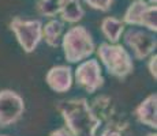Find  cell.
<instances>
[{
	"label": "cell",
	"mask_w": 157,
	"mask_h": 136,
	"mask_svg": "<svg viewBox=\"0 0 157 136\" xmlns=\"http://www.w3.org/2000/svg\"><path fill=\"white\" fill-rule=\"evenodd\" d=\"M134 116L138 123L149 127L152 129L157 128V94L147 95L146 98L135 108Z\"/></svg>",
	"instance_id": "obj_10"
},
{
	"label": "cell",
	"mask_w": 157,
	"mask_h": 136,
	"mask_svg": "<svg viewBox=\"0 0 157 136\" xmlns=\"http://www.w3.org/2000/svg\"><path fill=\"white\" fill-rule=\"evenodd\" d=\"M147 71H149L150 76L153 79H157V54L156 53H152L149 57H147Z\"/></svg>",
	"instance_id": "obj_17"
},
{
	"label": "cell",
	"mask_w": 157,
	"mask_h": 136,
	"mask_svg": "<svg viewBox=\"0 0 157 136\" xmlns=\"http://www.w3.org/2000/svg\"><path fill=\"white\" fill-rule=\"evenodd\" d=\"M49 136H74V135H72L66 127H60V128L53 129V131L49 134Z\"/></svg>",
	"instance_id": "obj_18"
},
{
	"label": "cell",
	"mask_w": 157,
	"mask_h": 136,
	"mask_svg": "<svg viewBox=\"0 0 157 136\" xmlns=\"http://www.w3.org/2000/svg\"><path fill=\"white\" fill-rule=\"evenodd\" d=\"M25 113V101L13 90L0 91V127L18 123Z\"/></svg>",
	"instance_id": "obj_8"
},
{
	"label": "cell",
	"mask_w": 157,
	"mask_h": 136,
	"mask_svg": "<svg viewBox=\"0 0 157 136\" xmlns=\"http://www.w3.org/2000/svg\"><path fill=\"white\" fill-rule=\"evenodd\" d=\"M63 54L71 64L81 63L89 59L96 50L93 37L85 26H72L63 34L62 42Z\"/></svg>",
	"instance_id": "obj_3"
},
{
	"label": "cell",
	"mask_w": 157,
	"mask_h": 136,
	"mask_svg": "<svg viewBox=\"0 0 157 136\" xmlns=\"http://www.w3.org/2000/svg\"><path fill=\"white\" fill-rule=\"evenodd\" d=\"M149 4H157V0H147Z\"/></svg>",
	"instance_id": "obj_19"
},
{
	"label": "cell",
	"mask_w": 157,
	"mask_h": 136,
	"mask_svg": "<svg viewBox=\"0 0 157 136\" xmlns=\"http://www.w3.org/2000/svg\"><path fill=\"white\" fill-rule=\"evenodd\" d=\"M63 2H70V0H63Z\"/></svg>",
	"instance_id": "obj_21"
},
{
	"label": "cell",
	"mask_w": 157,
	"mask_h": 136,
	"mask_svg": "<svg viewBox=\"0 0 157 136\" xmlns=\"http://www.w3.org/2000/svg\"><path fill=\"white\" fill-rule=\"evenodd\" d=\"M156 33L149 30H141L137 27H131L124 33V44L131 49L132 54L137 60H145L155 53L157 46Z\"/></svg>",
	"instance_id": "obj_7"
},
{
	"label": "cell",
	"mask_w": 157,
	"mask_h": 136,
	"mask_svg": "<svg viewBox=\"0 0 157 136\" xmlns=\"http://www.w3.org/2000/svg\"><path fill=\"white\" fill-rule=\"evenodd\" d=\"M146 136H157V134L156 132H150V134H147Z\"/></svg>",
	"instance_id": "obj_20"
},
{
	"label": "cell",
	"mask_w": 157,
	"mask_h": 136,
	"mask_svg": "<svg viewBox=\"0 0 157 136\" xmlns=\"http://www.w3.org/2000/svg\"><path fill=\"white\" fill-rule=\"evenodd\" d=\"M66 128L74 136H96L102 121L96 116L86 98H71L57 105Z\"/></svg>",
	"instance_id": "obj_1"
},
{
	"label": "cell",
	"mask_w": 157,
	"mask_h": 136,
	"mask_svg": "<svg viewBox=\"0 0 157 136\" xmlns=\"http://www.w3.org/2000/svg\"><path fill=\"white\" fill-rule=\"evenodd\" d=\"M94 52L97 53L98 59L107 69V72L116 79H127V76H130L134 71L132 59L128 50L123 45L102 42L96 48Z\"/></svg>",
	"instance_id": "obj_2"
},
{
	"label": "cell",
	"mask_w": 157,
	"mask_h": 136,
	"mask_svg": "<svg viewBox=\"0 0 157 136\" xmlns=\"http://www.w3.org/2000/svg\"><path fill=\"white\" fill-rule=\"evenodd\" d=\"M63 31H64V22L52 18L48 23L43 25V40H45V44L48 46L57 48L62 42Z\"/></svg>",
	"instance_id": "obj_12"
},
{
	"label": "cell",
	"mask_w": 157,
	"mask_h": 136,
	"mask_svg": "<svg viewBox=\"0 0 157 136\" xmlns=\"http://www.w3.org/2000/svg\"><path fill=\"white\" fill-rule=\"evenodd\" d=\"M90 8L101 11V13H108L112 7L113 0H83Z\"/></svg>",
	"instance_id": "obj_16"
},
{
	"label": "cell",
	"mask_w": 157,
	"mask_h": 136,
	"mask_svg": "<svg viewBox=\"0 0 157 136\" xmlns=\"http://www.w3.org/2000/svg\"><path fill=\"white\" fill-rule=\"evenodd\" d=\"M60 20L67 23H78L85 17V10L81 6L79 0H70L63 2L62 10H60Z\"/></svg>",
	"instance_id": "obj_13"
},
{
	"label": "cell",
	"mask_w": 157,
	"mask_h": 136,
	"mask_svg": "<svg viewBox=\"0 0 157 136\" xmlns=\"http://www.w3.org/2000/svg\"><path fill=\"white\" fill-rule=\"evenodd\" d=\"M75 83L79 89L86 91L87 94H94L97 90L104 86V76L101 74V67L98 60L89 59L81 61V64L75 69Z\"/></svg>",
	"instance_id": "obj_6"
},
{
	"label": "cell",
	"mask_w": 157,
	"mask_h": 136,
	"mask_svg": "<svg viewBox=\"0 0 157 136\" xmlns=\"http://www.w3.org/2000/svg\"><path fill=\"white\" fill-rule=\"evenodd\" d=\"M157 7L145 0H134L123 15V23L128 26L145 27L149 31H157Z\"/></svg>",
	"instance_id": "obj_5"
},
{
	"label": "cell",
	"mask_w": 157,
	"mask_h": 136,
	"mask_svg": "<svg viewBox=\"0 0 157 136\" xmlns=\"http://www.w3.org/2000/svg\"><path fill=\"white\" fill-rule=\"evenodd\" d=\"M10 30L25 53H33L43 40V22L38 19L25 20L15 17L10 22Z\"/></svg>",
	"instance_id": "obj_4"
},
{
	"label": "cell",
	"mask_w": 157,
	"mask_h": 136,
	"mask_svg": "<svg viewBox=\"0 0 157 136\" xmlns=\"http://www.w3.org/2000/svg\"><path fill=\"white\" fill-rule=\"evenodd\" d=\"M126 25L115 17H105L101 20V33L109 44H117L124 33Z\"/></svg>",
	"instance_id": "obj_11"
},
{
	"label": "cell",
	"mask_w": 157,
	"mask_h": 136,
	"mask_svg": "<svg viewBox=\"0 0 157 136\" xmlns=\"http://www.w3.org/2000/svg\"><path fill=\"white\" fill-rule=\"evenodd\" d=\"M126 128V124L112 120L104 129L100 136H123V129Z\"/></svg>",
	"instance_id": "obj_15"
},
{
	"label": "cell",
	"mask_w": 157,
	"mask_h": 136,
	"mask_svg": "<svg viewBox=\"0 0 157 136\" xmlns=\"http://www.w3.org/2000/svg\"><path fill=\"white\" fill-rule=\"evenodd\" d=\"M62 6L63 0H38L36 4V10H37L38 15L52 19L60 14Z\"/></svg>",
	"instance_id": "obj_14"
},
{
	"label": "cell",
	"mask_w": 157,
	"mask_h": 136,
	"mask_svg": "<svg viewBox=\"0 0 157 136\" xmlns=\"http://www.w3.org/2000/svg\"><path fill=\"white\" fill-rule=\"evenodd\" d=\"M45 82L55 93H67L72 86V69L68 65H55L47 72Z\"/></svg>",
	"instance_id": "obj_9"
},
{
	"label": "cell",
	"mask_w": 157,
	"mask_h": 136,
	"mask_svg": "<svg viewBox=\"0 0 157 136\" xmlns=\"http://www.w3.org/2000/svg\"><path fill=\"white\" fill-rule=\"evenodd\" d=\"M0 136H6V135H0Z\"/></svg>",
	"instance_id": "obj_22"
}]
</instances>
